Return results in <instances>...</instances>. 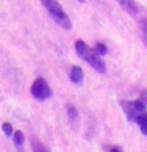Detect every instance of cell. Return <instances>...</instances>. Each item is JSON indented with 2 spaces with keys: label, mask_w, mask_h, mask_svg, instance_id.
<instances>
[{
  "label": "cell",
  "mask_w": 147,
  "mask_h": 152,
  "mask_svg": "<svg viewBox=\"0 0 147 152\" xmlns=\"http://www.w3.org/2000/svg\"><path fill=\"white\" fill-rule=\"evenodd\" d=\"M124 114L126 115V119L131 122H136L137 118L144 111H146L147 103L143 99H136V101H121L120 102Z\"/></svg>",
  "instance_id": "obj_3"
},
{
  "label": "cell",
  "mask_w": 147,
  "mask_h": 152,
  "mask_svg": "<svg viewBox=\"0 0 147 152\" xmlns=\"http://www.w3.org/2000/svg\"><path fill=\"white\" fill-rule=\"evenodd\" d=\"M70 80H71V83H74L75 85H78V86H82L83 85V83H84V71L82 70L81 66L74 65L71 68V71H70Z\"/></svg>",
  "instance_id": "obj_5"
},
{
  "label": "cell",
  "mask_w": 147,
  "mask_h": 152,
  "mask_svg": "<svg viewBox=\"0 0 147 152\" xmlns=\"http://www.w3.org/2000/svg\"><path fill=\"white\" fill-rule=\"evenodd\" d=\"M109 152H122V150H121V149H118V148H113Z\"/></svg>",
  "instance_id": "obj_15"
},
{
  "label": "cell",
  "mask_w": 147,
  "mask_h": 152,
  "mask_svg": "<svg viewBox=\"0 0 147 152\" xmlns=\"http://www.w3.org/2000/svg\"><path fill=\"white\" fill-rule=\"evenodd\" d=\"M75 49L78 56L87 62L97 72H100V73L106 72V64L102 61L100 55L95 52V49L90 48L83 40H77L75 42Z\"/></svg>",
  "instance_id": "obj_1"
},
{
  "label": "cell",
  "mask_w": 147,
  "mask_h": 152,
  "mask_svg": "<svg viewBox=\"0 0 147 152\" xmlns=\"http://www.w3.org/2000/svg\"><path fill=\"white\" fill-rule=\"evenodd\" d=\"M117 2L128 14L132 16L138 14V7H137L134 0H117Z\"/></svg>",
  "instance_id": "obj_6"
},
{
  "label": "cell",
  "mask_w": 147,
  "mask_h": 152,
  "mask_svg": "<svg viewBox=\"0 0 147 152\" xmlns=\"http://www.w3.org/2000/svg\"><path fill=\"white\" fill-rule=\"evenodd\" d=\"M31 146H32V151L33 152H49V150L37 138H33L31 141Z\"/></svg>",
  "instance_id": "obj_8"
},
{
  "label": "cell",
  "mask_w": 147,
  "mask_h": 152,
  "mask_svg": "<svg viewBox=\"0 0 147 152\" xmlns=\"http://www.w3.org/2000/svg\"><path fill=\"white\" fill-rule=\"evenodd\" d=\"M95 52L99 54L100 56H103V55L107 54V47L103 44H101V42H97L95 44Z\"/></svg>",
  "instance_id": "obj_12"
},
{
  "label": "cell",
  "mask_w": 147,
  "mask_h": 152,
  "mask_svg": "<svg viewBox=\"0 0 147 152\" xmlns=\"http://www.w3.org/2000/svg\"><path fill=\"white\" fill-rule=\"evenodd\" d=\"M140 28H141V33H143V41L145 46L147 47V20L144 18L140 23Z\"/></svg>",
  "instance_id": "obj_11"
},
{
  "label": "cell",
  "mask_w": 147,
  "mask_h": 152,
  "mask_svg": "<svg viewBox=\"0 0 147 152\" xmlns=\"http://www.w3.org/2000/svg\"><path fill=\"white\" fill-rule=\"evenodd\" d=\"M78 2H82V4H83V2H85V0H77Z\"/></svg>",
  "instance_id": "obj_16"
},
{
  "label": "cell",
  "mask_w": 147,
  "mask_h": 152,
  "mask_svg": "<svg viewBox=\"0 0 147 152\" xmlns=\"http://www.w3.org/2000/svg\"><path fill=\"white\" fill-rule=\"evenodd\" d=\"M136 124L139 126L140 132H141L144 135L147 136V111H144V112L137 118Z\"/></svg>",
  "instance_id": "obj_7"
},
{
  "label": "cell",
  "mask_w": 147,
  "mask_h": 152,
  "mask_svg": "<svg viewBox=\"0 0 147 152\" xmlns=\"http://www.w3.org/2000/svg\"><path fill=\"white\" fill-rule=\"evenodd\" d=\"M41 5L46 8L49 16L53 18L55 23H58L60 26H62L66 30H71L72 24L70 21L69 16L64 12V9L59 4L58 0H40Z\"/></svg>",
  "instance_id": "obj_2"
},
{
  "label": "cell",
  "mask_w": 147,
  "mask_h": 152,
  "mask_svg": "<svg viewBox=\"0 0 147 152\" xmlns=\"http://www.w3.org/2000/svg\"><path fill=\"white\" fill-rule=\"evenodd\" d=\"M140 99H143L144 102H146L147 103V89H144V91L140 93Z\"/></svg>",
  "instance_id": "obj_14"
},
{
  "label": "cell",
  "mask_w": 147,
  "mask_h": 152,
  "mask_svg": "<svg viewBox=\"0 0 147 152\" xmlns=\"http://www.w3.org/2000/svg\"><path fill=\"white\" fill-rule=\"evenodd\" d=\"M13 142L16 146H22L24 143V135L21 130H16L14 133V136H13Z\"/></svg>",
  "instance_id": "obj_10"
},
{
  "label": "cell",
  "mask_w": 147,
  "mask_h": 152,
  "mask_svg": "<svg viewBox=\"0 0 147 152\" xmlns=\"http://www.w3.org/2000/svg\"><path fill=\"white\" fill-rule=\"evenodd\" d=\"M1 128H2V132H4L7 136H10V135L13 134V126H12L9 122H4L2 126H1Z\"/></svg>",
  "instance_id": "obj_13"
},
{
  "label": "cell",
  "mask_w": 147,
  "mask_h": 152,
  "mask_svg": "<svg viewBox=\"0 0 147 152\" xmlns=\"http://www.w3.org/2000/svg\"><path fill=\"white\" fill-rule=\"evenodd\" d=\"M66 107H67V114H68V118H69L72 122H75L76 120H77V118H78L77 109L74 107L72 104H67V105H66Z\"/></svg>",
  "instance_id": "obj_9"
},
{
  "label": "cell",
  "mask_w": 147,
  "mask_h": 152,
  "mask_svg": "<svg viewBox=\"0 0 147 152\" xmlns=\"http://www.w3.org/2000/svg\"><path fill=\"white\" fill-rule=\"evenodd\" d=\"M31 95L37 99V101H46L47 99L51 97L52 91L49 88V86L47 84V81L44 78H37L35 79V81L31 85Z\"/></svg>",
  "instance_id": "obj_4"
}]
</instances>
